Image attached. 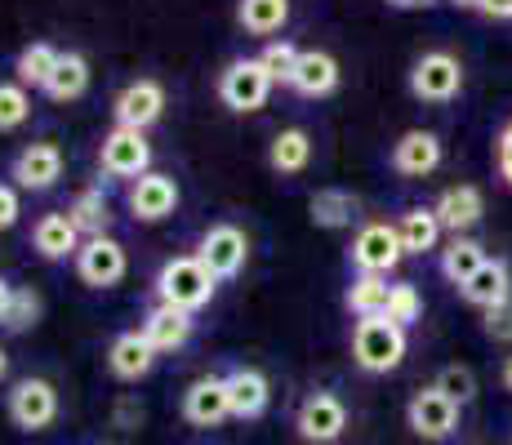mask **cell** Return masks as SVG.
<instances>
[{"mask_svg":"<svg viewBox=\"0 0 512 445\" xmlns=\"http://www.w3.org/2000/svg\"><path fill=\"white\" fill-rule=\"evenodd\" d=\"M406 330L388 316H361L357 330H352V361L366 374H392L401 361H406Z\"/></svg>","mask_w":512,"mask_h":445,"instance_id":"1","label":"cell"},{"mask_svg":"<svg viewBox=\"0 0 512 445\" xmlns=\"http://www.w3.org/2000/svg\"><path fill=\"white\" fill-rule=\"evenodd\" d=\"M214 276L201 267L196 254H183V259H170L161 263V272H156V303H165V308H179V312H201L205 303L214 299Z\"/></svg>","mask_w":512,"mask_h":445,"instance_id":"2","label":"cell"},{"mask_svg":"<svg viewBox=\"0 0 512 445\" xmlns=\"http://www.w3.org/2000/svg\"><path fill=\"white\" fill-rule=\"evenodd\" d=\"M196 259H201V267L214 281H232L245 267V259H250V236L236 223H214V227H205L201 241H196Z\"/></svg>","mask_w":512,"mask_h":445,"instance_id":"3","label":"cell"},{"mask_svg":"<svg viewBox=\"0 0 512 445\" xmlns=\"http://www.w3.org/2000/svg\"><path fill=\"white\" fill-rule=\"evenodd\" d=\"M5 410L18 432H45L58 419V388L49 379H36V374L18 379L5 397Z\"/></svg>","mask_w":512,"mask_h":445,"instance_id":"4","label":"cell"},{"mask_svg":"<svg viewBox=\"0 0 512 445\" xmlns=\"http://www.w3.org/2000/svg\"><path fill=\"white\" fill-rule=\"evenodd\" d=\"M272 94V76L263 72L259 58H232L219 72V98L228 112H259Z\"/></svg>","mask_w":512,"mask_h":445,"instance_id":"5","label":"cell"},{"mask_svg":"<svg viewBox=\"0 0 512 445\" xmlns=\"http://www.w3.org/2000/svg\"><path fill=\"white\" fill-rule=\"evenodd\" d=\"M464 89V63L446 49H428L423 58H415L410 67V94L423 103H450Z\"/></svg>","mask_w":512,"mask_h":445,"instance_id":"6","label":"cell"},{"mask_svg":"<svg viewBox=\"0 0 512 445\" xmlns=\"http://www.w3.org/2000/svg\"><path fill=\"white\" fill-rule=\"evenodd\" d=\"M98 170L107 178H134V183H139L143 174H152V143L143 138V130L116 125V130L103 138V147H98Z\"/></svg>","mask_w":512,"mask_h":445,"instance_id":"7","label":"cell"},{"mask_svg":"<svg viewBox=\"0 0 512 445\" xmlns=\"http://www.w3.org/2000/svg\"><path fill=\"white\" fill-rule=\"evenodd\" d=\"M406 259L401 250V236H397V223H366L357 236H352V250H348V263L357 272H370V276H388L392 267Z\"/></svg>","mask_w":512,"mask_h":445,"instance_id":"8","label":"cell"},{"mask_svg":"<svg viewBox=\"0 0 512 445\" xmlns=\"http://www.w3.org/2000/svg\"><path fill=\"white\" fill-rule=\"evenodd\" d=\"M294 428H299V437L308 445H334L348 432V405L334 397V392H308L299 401Z\"/></svg>","mask_w":512,"mask_h":445,"instance_id":"9","label":"cell"},{"mask_svg":"<svg viewBox=\"0 0 512 445\" xmlns=\"http://www.w3.org/2000/svg\"><path fill=\"white\" fill-rule=\"evenodd\" d=\"M406 423L423 441H446V437H455V428H459V401H450L446 392L432 383V388H423L410 397Z\"/></svg>","mask_w":512,"mask_h":445,"instance_id":"10","label":"cell"},{"mask_svg":"<svg viewBox=\"0 0 512 445\" xmlns=\"http://www.w3.org/2000/svg\"><path fill=\"white\" fill-rule=\"evenodd\" d=\"M125 245L112 241V236H90V241H81V250H76V276H81L90 290H112V285L125 281Z\"/></svg>","mask_w":512,"mask_h":445,"instance_id":"11","label":"cell"},{"mask_svg":"<svg viewBox=\"0 0 512 445\" xmlns=\"http://www.w3.org/2000/svg\"><path fill=\"white\" fill-rule=\"evenodd\" d=\"M161 112H165V85L152 81V76L130 81L112 103L116 125H125V130H152L161 121Z\"/></svg>","mask_w":512,"mask_h":445,"instance_id":"12","label":"cell"},{"mask_svg":"<svg viewBox=\"0 0 512 445\" xmlns=\"http://www.w3.org/2000/svg\"><path fill=\"white\" fill-rule=\"evenodd\" d=\"M9 178H14V187H23V192H49V187L63 178V147L41 138V143H27L23 152L14 156V165H9Z\"/></svg>","mask_w":512,"mask_h":445,"instance_id":"13","label":"cell"},{"mask_svg":"<svg viewBox=\"0 0 512 445\" xmlns=\"http://www.w3.org/2000/svg\"><path fill=\"white\" fill-rule=\"evenodd\" d=\"M179 410H183V419L192 423V428H219L223 419H232L228 379H223V374H201L196 383H187Z\"/></svg>","mask_w":512,"mask_h":445,"instance_id":"14","label":"cell"},{"mask_svg":"<svg viewBox=\"0 0 512 445\" xmlns=\"http://www.w3.org/2000/svg\"><path fill=\"white\" fill-rule=\"evenodd\" d=\"M228 379V401H232V419L250 423V419H263L272 405V383L263 370L254 365H236V370L223 374Z\"/></svg>","mask_w":512,"mask_h":445,"instance_id":"15","label":"cell"},{"mask_svg":"<svg viewBox=\"0 0 512 445\" xmlns=\"http://www.w3.org/2000/svg\"><path fill=\"white\" fill-rule=\"evenodd\" d=\"M156 356L161 352L147 343L143 330H125V334H116L112 348H107V370H112V379H121V383H139L156 370Z\"/></svg>","mask_w":512,"mask_h":445,"instance_id":"16","label":"cell"},{"mask_svg":"<svg viewBox=\"0 0 512 445\" xmlns=\"http://www.w3.org/2000/svg\"><path fill=\"white\" fill-rule=\"evenodd\" d=\"M179 210V183L170 174H143L139 183H130V214L139 223H161Z\"/></svg>","mask_w":512,"mask_h":445,"instance_id":"17","label":"cell"},{"mask_svg":"<svg viewBox=\"0 0 512 445\" xmlns=\"http://www.w3.org/2000/svg\"><path fill=\"white\" fill-rule=\"evenodd\" d=\"M441 138L432 130H406L392 143V170L406 178H428L441 165Z\"/></svg>","mask_w":512,"mask_h":445,"instance_id":"18","label":"cell"},{"mask_svg":"<svg viewBox=\"0 0 512 445\" xmlns=\"http://www.w3.org/2000/svg\"><path fill=\"white\" fill-rule=\"evenodd\" d=\"M85 236L76 232V223L63 214H41L32 227V250L41 254L45 263H63V259H76V250H81Z\"/></svg>","mask_w":512,"mask_h":445,"instance_id":"19","label":"cell"},{"mask_svg":"<svg viewBox=\"0 0 512 445\" xmlns=\"http://www.w3.org/2000/svg\"><path fill=\"white\" fill-rule=\"evenodd\" d=\"M437 223H441V232H455V236H464L468 227H477L481 223V214H486V201H481V192L472 183H459V187H446V192L437 196Z\"/></svg>","mask_w":512,"mask_h":445,"instance_id":"20","label":"cell"},{"mask_svg":"<svg viewBox=\"0 0 512 445\" xmlns=\"http://www.w3.org/2000/svg\"><path fill=\"white\" fill-rule=\"evenodd\" d=\"M290 89L303 98L334 94V89H339V63H334V54H326V49H303L299 67H294V76H290Z\"/></svg>","mask_w":512,"mask_h":445,"instance_id":"21","label":"cell"},{"mask_svg":"<svg viewBox=\"0 0 512 445\" xmlns=\"http://www.w3.org/2000/svg\"><path fill=\"white\" fill-rule=\"evenodd\" d=\"M459 294H464L472 308H481V312H490V308H499V303H508V299H512V272H508V263H504V259H486V263H481V272L472 276V281L459 285Z\"/></svg>","mask_w":512,"mask_h":445,"instance_id":"22","label":"cell"},{"mask_svg":"<svg viewBox=\"0 0 512 445\" xmlns=\"http://www.w3.org/2000/svg\"><path fill=\"white\" fill-rule=\"evenodd\" d=\"M192 316L179 312V308H165V303H156V308H147L143 316V334L147 343H152L156 352H179L187 348V339H192Z\"/></svg>","mask_w":512,"mask_h":445,"instance_id":"23","label":"cell"},{"mask_svg":"<svg viewBox=\"0 0 512 445\" xmlns=\"http://www.w3.org/2000/svg\"><path fill=\"white\" fill-rule=\"evenodd\" d=\"M308 214H312V223L317 227L339 232V227H352V219L361 214V201L348 192V187H321V192H312Z\"/></svg>","mask_w":512,"mask_h":445,"instance_id":"24","label":"cell"},{"mask_svg":"<svg viewBox=\"0 0 512 445\" xmlns=\"http://www.w3.org/2000/svg\"><path fill=\"white\" fill-rule=\"evenodd\" d=\"M67 219L76 223V232H81L85 241H90V236H107V227H112V201H107L103 187H85V192L72 196Z\"/></svg>","mask_w":512,"mask_h":445,"instance_id":"25","label":"cell"},{"mask_svg":"<svg viewBox=\"0 0 512 445\" xmlns=\"http://www.w3.org/2000/svg\"><path fill=\"white\" fill-rule=\"evenodd\" d=\"M397 236H401V250H406V254L437 250V241H441L437 210H432V205H410V210L397 219Z\"/></svg>","mask_w":512,"mask_h":445,"instance_id":"26","label":"cell"},{"mask_svg":"<svg viewBox=\"0 0 512 445\" xmlns=\"http://www.w3.org/2000/svg\"><path fill=\"white\" fill-rule=\"evenodd\" d=\"M268 165L277 174H303L312 165V134L299 130V125L281 130L277 138H272V147H268Z\"/></svg>","mask_w":512,"mask_h":445,"instance_id":"27","label":"cell"},{"mask_svg":"<svg viewBox=\"0 0 512 445\" xmlns=\"http://www.w3.org/2000/svg\"><path fill=\"white\" fill-rule=\"evenodd\" d=\"M58 58H63V49H54L49 41H36V45H23L14 58V76L23 89H45L49 76H54Z\"/></svg>","mask_w":512,"mask_h":445,"instance_id":"28","label":"cell"},{"mask_svg":"<svg viewBox=\"0 0 512 445\" xmlns=\"http://www.w3.org/2000/svg\"><path fill=\"white\" fill-rule=\"evenodd\" d=\"M85 89H90V63H85V54H63L41 94L54 98V103H76Z\"/></svg>","mask_w":512,"mask_h":445,"instance_id":"29","label":"cell"},{"mask_svg":"<svg viewBox=\"0 0 512 445\" xmlns=\"http://www.w3.org/2000/svg\"><path fill=\"white\" fill-rule=\"evenodd\" d=\"M481 263H486V245L472 241V236H455V241L441 250V276H446L450 285L472 281V276L481 272Z\"/></svg>","mask_w":512,"mask_h":445,"instance_id":"30","label":"cell"},{"mask_svg":"<svg viewBox=\"0 0 512 445\" xmlns=\"http://www.w3.org/2000/svg\"><path fill=\"white\" fill-rule=\"evenodd\" d=\"M236 23L250 36H277L290 23V0H241L236 5Z\"/></svg>","mask_w":512,"mask_h":445,"instance_id":"31","label":"cell"},{"mask_svg":"<svg viewBox=\"0 0 512 445\" xmlns=\"http://www.w3.org/2000/svg\"><path fill=\"white\" fill-rule=\"evenodd\" d=\"M388 294H392L388 276L357 272V276H352V285H348V294H343V303H348V312L361 321V316H379V312H388Z\"/></svg>","mask_w":512,"mask_h":445,"instance_id":"32","label":"cell"},{"mask_svg":"<svg viewBox=\"0 0 512 445\" xmlns=\"http://www.w3.org/2000/svg\"><path fill=\"white\" fill-rule=\"evenodd\" d=\"M27 116H32V94L18 81H0V134L27 125Z\"/></svg>","mask_w":512,"mask_h":445,"instance_id":"33","label":"cell"},{"mask_svg":"<svg viewBox=\"0 0 512 445\" xmlns=\"http://www.w3.org/2000/svg\"><path fill=\"white\" fill-rule=\"evenodd\" d=\"M41 321V294L27 290V285H14V299H9V312H5V330L9 334H23Z\"/></svg>","mask_w":512,"mask_h":445,"instance_id":"34","label":"cell"},{"mask_svg":"<svg viewBox=\"0 0 512 445\" xmlns=\"http://www.w3.org/2000/svg\"><path fill=\"white\" fill-rule=\"evenodd\" d=\"M299 54H303V49H294L290 41H268V45H263L259 63H263V72L272 76V85H290L294 67H299Z\"/></svg>","mask_w":512,"mask_h":445,"instance_id":"35","label":"cell"},{"mask_svg":"<svg viewBox=\"0 0 512 445\" xmlns=\"http://www.w3.org/2000/svg\"><path fill=\"white\" fill-rule=\"evenodd\" d=\"M388 321H397L401 330H406V325H415L419 316H423V299H419V290L410 281H397L392 285V294H388Z\"/></svg>","mask_w":512,"mask_h":445,"instance_id":"36","label":"cell"},{"mask_svg":"<svg viewBox=\"0 0 512 445\" xmlns=\"http://www.w3.org/2000/svg\"><path fill=\"white\" fill-rule=\"evenodd\" d=\"M437 388L446 392L450 401H459V405H468L472 397H477V374L468 370V365H446V370L437 374Z\"/></svg>","mask_w":512,"mask_h":445,"instance_id":"37","label":"cell"},{"mask_svg":"<svg viewBox=\"0 0 512 445\" xmlns=\"http://www.w3.org/2000/svg\"><path fill=\"white\" fill-rule=\"evenodd\" d=\"M481 325H486V334H490L495 343H512V299L499 303V308H490Z\"/></svg>","mask_w":512,"mask_h":445,"instance_id":"38","label":"cell"},{"mask_svg":"<svg viewBox=\"0 0 512 445\" xmlns=\"http://www.w3.org/2000/svg\"><path fill=\"white\" fill-rule=\"evenodd\" d=\"M18 214H23L18 187H14V183H0V232H9V227L18 223Z\"/></svg>","mask_w":512,"mask_h":445,"instance_id":"39","label":"cell"},{"mask_svg":"<svg viewBox=\"0 0 512 445\" xmlns=\"http://www.w3.org/2000/svg\"><path fill=\"white\" fill-rule=\"evenodd\" d=\"M495 170H499V178L512 187V121L499 130V138H495Z\"/></svg>","mask_w":512,"mask_h":445,"instance_id":"40","label":"cell"},{"mask_svg":"<svg viewBox=\"0 0 512 445\" xmlns=\"http://www.w3.org/2000/svg\"><path fill=\"white\" fill-rule=\"evenodd\" d=\"M477 9L486 18H512V0H477Z\"/></svg>","mask_w":512,"mask_h":445,"instance_id":"41","label":"cell"},{"mask_svg":"<svg viewBox=\"0 0 512 445\" xmlns=\"http://www.w3.org/2000/svg\"><path fill=\"white\" fill-rule=\"evenodd\" d=\"M9 299H14V285L0 276V325H5V312H9Z\"/></svg>","mask_w":512,"mask_h":445,"instance_id":"42","label":"cell"},{"mask_svg":"<svg viewBox=\"0 0 512 445\" xmlns=\"http://www.w3.org/2000/svg\"><path fill=\"white\" fill-rule=\"evenodd\" d=\"M392 9H428V5H437V0H388Z\"/></svg>","mask_w":512,"mask_h":445,"instance_id":"43","label":"cell"},{"mask_svg":"<svg viewBox=\"0 0 512 445\" xmlns=\"http://www.w3.org/2000/svg\"><path fill=\"white\" fill-rule=\"evenodd\" d=\"M499 383H504V392H512V356L504 361V370H499Z\"/></svg>","mask_w":512,"mask_h":445,"instance_id":"44","label":"cell"},{"mask_svg":"<svg viewBox=\"0 0 512 445\" xmlns=\"http://www.w3.org/2000/svg\"><path fill=\"white\" fill-rule=\"evenodd\" d=\"M5 374H9V352L0 348V379H5Z\"/></svg>","mask_w":512,"mask_h":445,"instance_id":"45","label":"cell"},{"mask_svg":"<svg viewBox=\"0 0 512 445\" xmlns=\"http://www.w3.org/2000/svg\"><path fill=\"white\" fill-rule=\"evenodd\" d=\"M455 5H464V9H477V0H455Z\"/></svg>","mask_w":512,"mask_h":445,"instance_id":"46","label":"cell"},{"mask_svg":"<svg viewBox=\"0 0 512 445\" xmlns=\"http://www.w3.org/2000/svg\"><path fill=\"white\" fill-rule=\"evenodd\" d=\"M98 445H103V441H98Z\"/></svg>","mask_w":512,"mask_h":445,"instance_id":"47","label":"cell"}]
</instances>
